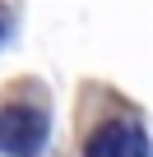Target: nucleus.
Returning <instances> with one entry per match:
<instances>
[{
    "label": "nucleus",
    "mask_w": 153,
    "mask_h": 157,
    "mask_svg": "<svg viewBox=\"0 0 153 157\" xmlns=\"http://www.w3.org/2000/svg\"><path fill=\"white\" fill-rule=\"evenodd\" d=\"M84 157H153V148L139 125H102L84 143Z\"/></svg>",
    "instance_id": "obj_2"
},
{
    "label": "nucleus",
    "mask_w": 153,
    "mask_h": 157,
    "mask_svg": "<svg viewBox=\"0 0 153 157\" xmlns=\"http://www.w3.org/2000/svg\"><path fill=\"white\" fill-rule=\"evenodd\" d=\"M0 42H5V14H0Z\"/></svg>",
    "instance_id": "obj_3"
},
{
    "label": "nucleus",
    "mask_w": 153,
    "mask_h": 157,
    "mask_svg": "<svg viewBox=\"0 0 153 157\" xmlns=\"http://www.w3.org/2000/svg\"><path fill=\"white\" fill-rule=\"evenodd\" d=\"M46 111L37 106H5L0 111V152L5 157H37L46 148Z\"/></svg>",
    "instance_id": "obj_1"
}]
</instances>
